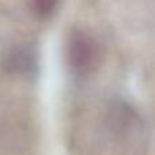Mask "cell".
I'll return each instance as SVG.
<instances>
[{"mask_svg":"<svg viewBox=\"0 0 155 155\" xmlns=\"http://www.w3.org/2000/svg\"><path fill=\"white\" fill-rule=\"evenodd\" d=\"M67 63L71 71L76 75H87L93 72L98 65V48L91 35L82 30L70 33L65 45Z\"/></svg>","mask_w":155,"mask_h":155,"instance_id":"1","label":"cell"},{"mask_svg":"<svg viewBox=\"0 0 155 155\" xmlns=\"http://www.w3.org/2000/svg\"><path fill=\"white\" fill-rule=\"evenodd\" d=\"M57 7L56 2H34L31 3V10L40 18H48L49 15L54 12V8Z\"/></svg>","mask_w":155,"mask_h":155,"instance_id":"3","label":"cell"},{"mask_svg":"<svg viewBox=\"0 0 155 155\" xmlns=\"http://www.w3.org/2000/svg\"><path fill=\"white\" fill-rule=\"evenodd\" d=\"M3 67L7 72L18 74L22 76L33 78L37 75L38 60L34 49L30 46L11 48L3 59Z\"/></svg>","mask_w":155,"mask_h":155,"instance_id":"2","label":"cell"}]
</instances>
